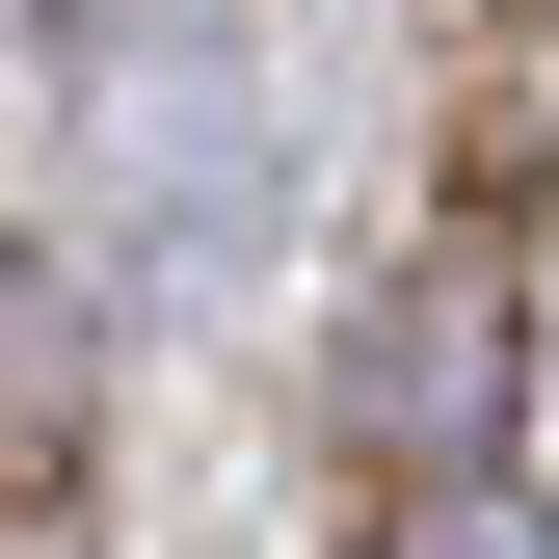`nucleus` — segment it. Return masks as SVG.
Returning <instances> with one entry per match:
<instances>
[{
  "label": "nucleus",
  "instance_id": "f257e3e1",
  "mask_svg": "<svg viewBox=\"0 0 559 559\" xmlns=\"http://www.w3.org/2000/svg\"><path fill=\"white\" fill-rule=\"evenodd\" d=\"M53 479H81V294L0 266V507H53Z\"/></svg>",
  "mask_w": 559,
  "mask_h": 559
},
{
  "label": "nucleus",
  "instance_id": "f03ea898",
  "mask_svg": "<svg viewBox=\"0 0 559 559\" xmlns=\"http://www.w3.org/2000/svg\"><path fill=\"white\" fill-rule=\"evenodd\" d=\"M373 559H559V507H533V479H479V453H427V479L373 507Z\"/></svg>",
  "mask_w": 559,
  "mask_h": 559
}]
</instances>
